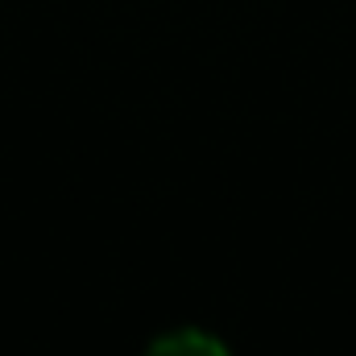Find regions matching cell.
I'll use <instances>...</instances> for the list:
<instances>
[{
  "label": "cell",
  "mask_w": 356,
  "mask_h": 356,
  "mask_svg": "<svg viewBox=\"0 0 356 356\" xmlns=\"http://www.w3.org/2000/svg\"><path fill=\"white\" fill-rule=\"evenodd\" d=\"M145 356H228V348L207 332H175V336H162Z\"/></svg>",
  "instance_id": "6da1fadb"
}]
</instances>
